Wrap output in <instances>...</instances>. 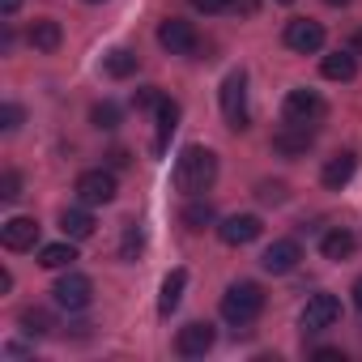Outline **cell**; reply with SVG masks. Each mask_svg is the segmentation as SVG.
Returning <instances> with one entry per match:
<instances>
[{"label":"cell","instance_id":"cb8c5ba5","mask_svg":"<svg viewBox=\"0 0 362 362\" xmlns=\"http://www.w3.org/2000/svg\"><path fill=\"white\" fill-rule=\"evenodd\" d=\"M73 260H77L73 243H47V247L39 252V264H43V269H69Z\"/></svg>","mask_w":362,"mask_h":362},{"label":"cell","instance_id":"277c9868","mask_svg":"<svg viewBox=\"0 0 362 362\" xmlns=\"http://www.w3.org/2000/svg\"><path fill=\"white\" fill-rule=\"evenodd\" d=\"M281 115H286V124H303V128H311V124L324 119V98H320L315 90H290L286 103H281Z\"/></svg>","mask_w":362,"mask_h":362},{"label":"cell","instance_id":"8d00e7d4","mask_svg":"<svg viewBox=\"0 0 362 362\" xmlns=\"http://www.w3.org/2000/svg\"><path fill=\"white\" fill-rule=\"evenodd\" d=\"M354 47H362V30H358V35H354Z\"/></svg>","mask_w":362,"mask_h":362},{"label":"cell","instance_id":"ba28073f","mask_svg":"<svg viewBox=\"0 0 362 362\" xmlns=\"http://www.w3.org/2000/svg\"><path fill=\"white\" fill-rule=\"evenodd\" d=\"M115 175L111 170H81L77 175V197L81 205H111L115 201Z\"/></svg>","mask_w":362,"mask_h":362},{"label":"cell","instance_id":"8992f818","mask_svg":"<svg viewBox=\"0 0 362 362\" xmlns=\"http://www.w3.org/2000/svg\"><path fill=\"white\" fill-rule=\"evenodd\" d=\"M337 320H341V298H337V294H311L307 307H303V315H298V324H303L307 332H324V328H332Z\"/></svg>","mask_w":362,"mask_h":362},{"label":"cell","instance_id":"52a82bcc","mask_svg":"<svg viewBox=\"0 0 362 362\" xmlns=\"http://www.w3.org/2000/svg\"><path fill=\"white\" fill-rule=\"evenodd\" d=\"M158 43L170 52V56H192L197 52V26L192 22H184V18H166L162 26H158Z\"/></svg>","mask_w":362,"mask_h":362},{"label":"cell","instance_id":"ac0fdd59","mask_svg":"<svg viewBox=\"0 0 362 362\" xmlns=\"http://www.w3.org/2000/svg\"><path fill=\"white\" fill-rule=\"evenodd\" d=\"M60 39H64V35H60V22H52V18H43V22L30 26V47H35V52H47V56H52V52L60 47Z\"/></svg>","mask_w":362,"mask_h":362},{"label":"cell","instance_id":"83f0119b","mask_svg":"<svg viewBox=\"0 0 362 362\" xmlns=\"http://www.w3.org/2000/svg\"><path fill=\"white\" fill-rule=\"evenodd\" d=\"M18 197H22V175L5 170V175H0V201H18Z\"/></svg>","mask_w":362,"mask_h":362},{"label":"cell","instance_id":"44dd1931","mask_svg":"<svg viewBox=\"0 0 362 362\" xmlns=\"http://www.w3.org/2000/svg\"><path fill=\"white\" fill-rule=\"evenodd\" d=\"M60 230H64V239H90V235H94L90 209H64V214H60Z\"/></svg>","mask_w":362,"mask_h":362},{"label":"cell","instance_id":"4fadbf2b","mask_svg":"<svg viewBox=\"0 0 362 362\" xmlns=\"http://www.w3.org/2000/svg\"><path fill=\"white\" fill-rule=\"evenodd\" d=\"M0 243H5L9 252H30L39 243V222L35 218H9L5 226H0Z\"/></svg>","mask_w":362,"mask_h":362},{"label":"cell","instance_id":"7c38bea8","mask_svg":"<svg viewBox=\"0 0 362 362\" xmlns=\"http://www.w3.org/2000/svg\"><path fill=\"white\" fill-rule=\"evenodd\" d=\"M298 260H303V247H298L294 239H277V243H269V247H264L260 269H264V273H273V277H281V273H294V269H298Z\"/></svg>","mask_w":362,"mask_h":362},{"label":"cell","instance_id":"5bb4252c","mask_svg":"<svg viewBox=\"0 0 362 362\" xmlns=\"http://www.w3.org/2000/svg\"><path fill=\"white\" fill-rule=\"evenodd\" d=\"M184 290H188V273H184V269H170V273L162 277V294H158V315H162V320H170V311L184 303Z\"/></svg>","mask_w":362,"mask_h":362},{"label":"cell","instance_id":"4dcf8cb0","mask_svg":"<svg viewBox=\"0 0 362 362\" xmlns=\"http://www.w3.org/2000/svg\"><path fill=\"white\" fill-rule=\"evenodd\" d=\"M18 124H22V107H18V103H5V107H0V128L13 132Z\"/></svg>","mask_w":362,"mask_h":362},{"label":"cell","instance_id":"ffe728a7","mask_svg":"<svg viewBox=\"0 0 362 362\" xmlns=\"http://www.w3.org/2000/svg\"><path fill=\"white\" fill-rule=\"evenodd\" d=\"M320 73H324L328 81H354V73H358V60H354L349 52H332V56H324Z\"/></svg>","mask_w":362,"mask_h":362},{"label":"cell","instance_id":"1f68e13d","mask_svg":"<svg viewBox=\"0 0 362 362\" xmlns=\"http://www.w3.org/2000/svg\"><path fill=\"white\" fill-rule=\"evenodd\" d=\"M192 9H201V13H222V9H230V0H192Z\"/></svg>","mask_w":362,"mask_h":362},{"label":"cell","instance_id":"d590c367","mask_svg":"<svg viewBox=\"0 0 362 362\" xmlns=\"http://www.w3.org/2000/svg\"><path fill=\"white\" fill-rule=\"evenodd\" d=\"M354 307H358V311H362V277H358V281H354Z\"/></svg>","mask_w":362,"mask_h":362},{"label":"cell","instance_id":"7402d4cb","mask_svg":"<svg viewBox=\"0 0 362 362\" xmlns=\"http://www.w3.org/2000/svg\"><path fill=\"white\" fill-rule=\"evenodd\" d=\"M320 252H324V260H345L354 252V235L349 230H328L320 239Z\"/></svg>","mask_w":362,"mask_h":362},{"label":"cell","instance_id":"d4e9b609","mask_svg":"<svg viewBox=\"0 0 362 362\" xmlns=\"http://www.w3.org/2000/svg\"><path fill=\"white\" fill-rule=\"evenodd\" d=\"M22 328H26L30 337H47V332L56 328V320H52V311H43V307H26V311H22Z\"/></svg>","mask_w":362,"mask_h":362},{"label":"cell","instance_id":"9a60e30c","mask_svg":"<svg viewBox=\"0 0 362 362\" xmlns=\"http://www.w3.org/2000/svg\"><path fill=\"white\" fill-rule=\"evenodd\" d=\"M153 111H158V136H153V153L162 158V153H166V141H170V136H175V128H179V103H175V98H162Z\"/></svg>","mask_w":362,"mask_h":362},{"label":"cell","instance_id":"f546056e","mask_svg":"<svg viewBox=\"0 0 362 362\" xmlns=\"http://www.w3.org/2000/svg\"><path fill=\"white\" fill-rule=\"evenodd\" d=\"M256 197H260L264 205H281V201H286V184H260Z\"/></svg>","mask_w":362,"mask_h":362},{"label":"cell","instance_id":"5b68a950","mask_svg":"<svg viewBox=\"0 0 362 362\" xmlns=\"http://www.w3.org/2000/svg\"><path fill=\"white\" fill-rule=\"evenodd\" d=\"M52 294H56V307H64V311H86V307L94 303V281H90L86 273H64V277L52 286Z\"/></svg>","mask_w":362,"mask_h":362},{"label":"cell","instance_id":"e575fe53","mask_svg":"<svg viewBox=\"0 0 362 362\" xmlns=\"http://www.w3.org/2000/svg\"><path fill=\"white\" fill-rule=\"evenodd\" d=\"M315 358H320V362H337V358H341V349H315Z\"/></svg>","mask_w":362,"mask_h":362},{"label":"cell","instance_id":"484cf974","mask_svg":"<svg viewBox=\"0 0 362 362\" xmlns=\"http://www.w3.org/2000/svg\"><path fill=\"white\" fill-rule=\"evenodd\" d=\"M145 247V230L136 222H124V239H119V260H136Z\"/></svg>","mask_w":362,"mask_h":362},{"label":"cell","instance_id":"3957f363","mask_svg":"<svg viewBox=\"0 0 362 362\" xmlns=\"http://www.w3.org/2000/svg\"><path fill=\"white\" fill-rule=\"evenodd\" d=\"M222 111H226V124L235 132H247V73L243 69L226 73V81H222Z\"/></svg>","mask_w":362,"mask_h":362},{"label":"cell","instance_id":"e0dca14e","mask_svg":"<svg viewBox=\"0 0 362 362\" xmlns=\"http://www.w3.org/2000/svg\"><path fill=\"white\" fill-rule=\"evenodd\" d=\"M354 170H358V158H354V153H337V158L324 162V175H320V179H324V188L337 192V188H345L349 179H354Z\"/></svg>","mask_w":362,"mask_h":362},{"label":"cell","instance_id":"6da1fadb","mask_svg":"<svg viewBox=\"0 0 362 362\" xmlns=\"http://www.w3.org/2000/svg\"><path fill=\"white\" fill-rule=\"evenodd\" d=\"M218 179V153L205 145H188L175 158V188L184 197H205Z\"/></svg>","mask_w":362,"mask_h":362},{"label":"cell","instance_id":"2e32d148","mask_svg":"<svg viewBox=\"0 0 362 362\" xmlns=\"http://www.w3.org/2000/svg\"><path fill=\"white\" fill-rule=\"evenodd\" d=\"M273 149H277V153H286V158L307 153V149H311V128H303V124H286V128L273 136Z\"/></svg>","mask_w":362,"mask_h":362},{"label":"cell","instance_id":"30bf717a","mask_svg":"<svg viewBox=\"0 0 362 362\" xmlns=\"http://www.w3.org/2000/svg\"><path fill=\"white\" fill-rule=\"evenodd\" d=\"M286 47L298 52V56H315L324 47V26L311 22V18H294L286 22Z\"/></svg>","mask_w":362,"mask_h":362},{"label":"cell","instance_id":"f1b7e54d","mask_svg":"<svg viewBox=\"0 0 362 362\" xmlns=\"http://www.w3.org/2000/svg\"><path fill=\"white\" fill-rule=\"evenodd\" d=\"M158 103H162V94H158L153 86H141V90L132 94V107H136V111H145V107H158Z\"/></svg>","mask_w":362,"mask_h":362},{"label":"cell","instance_id":"d6a6232c","mask_svg":"<svg viewBox=\"0 0 362 362\" xmlns=\"http://www.w3.org/2000/svg\"><path fill=\"white\" fill-rule=\"evenodd\" d=\"M235 13H256V0H230Z\"/></svg>","mask_w":362,"mask_h":362},{"label":"cell","instance_id":"9c48e42d","mask_svg":"<svg viewBox=\"0 0 362 362\" xmlns=\"http://www.w3.org/2000/svg\"><path fill=\"white\" fill-rule=\"evenodd\" d=\"M214 341H218L214 324H205V320H192V324H184V328H179V337H175V349L184 354V358H205V354L214 349Z\"/></svg>","mask_w":362,"mask_h":362},{"label":"cell","instance_id":"d6986e66","mask_svg":"<svg viewBox=\"0 0 362 362\" xmlns=\"http://www.w3.org/2000/svg\"><path fill=\"white\" fill-rule=\"evenodd\" d=\"M103 69H107V77L124 81V77L136 73V52H128V47H111V52L103 56Z\"/></svg>","mask_w":362,"mask_h":362},{"label":"cell","instance_id":"74e56055","mask_svg":"<svg viewBox=\"0 0 362 362\" xmlns=\"http://www.w3.org/2000/svg\"><path fill=\"white\" fill-rule=\"evenodd\" d=\"M328 5H337V9H341V5H349V0H328Z\"/></svg>","mask_w":362,"mask_h":362},{"label":"cell","instance_id":"4316f807","mask_svg":"<svg viewBox=\"0 0 362 362\" xmlns=\"http://www.w3.org/2000/svg\"><path fill=\"white\" fill-rule=\"evenodd\" d=\"M90 119H94V128H115V124H119V107H115V103H98V107L90 111Z\"/></svg>","mask_w":362,"mask_h":362},{"label":"cell","instance_id":"f35d334b","mask_svg":"<svg viewBox=\"0 0 362 362\" xmlns=\"http://www.w3.org/2000/svg\"><path fill=\"white\" fill-rule=\"evenodd\" d=\"M277 5H294V0H277Z\"/></svg>","mask_w":362,"mask_h":362},{"label":"cell","instance_id":"603a6c76","mask_svg":"<svg viewBox=\"0 0 362 362\" xmlns=\"http://www.w3.org/2000/svg\"><path fill=\"white\" fill-rule=\"evenodd\" d=\"M184 226H188V230H205V226H214V205H209L205 197H192L188 209H184Z\"/></svg>","mask_w":362,"mask_h":362},{"label":"cell","instance_id":"7a4b0ae2","mask_svg":"<svg viewBox=\"0 0 362 362\" xmlns=\"http://www.w3.org/2000/svg\"><path fill=\"white\" fill-rule=\"evenodd\" d=\"M260 311H264V290H260L256 281H235V286H226V294H222V320H226V324L243 328V324H252Z\"/></svg>","mask_w":362,"mask_h":362},{"label":"cell","instance_id":"836d02e7","mask_svg":"<svg viewBox=\"0 0 362 362\" xmlns=\"http://www.w3.org/2000/svg\"><path fill=\"white\" fill-rule=\"evenodd\" d=\"M22 9V0H0V13H5V18H13Z\"/></svg>","mask_w":362,"mask_h":362},{"label":"cell","instance_id":"8fae6325","mask_svg":"<svg viewBox=\"0 0 362 362\" xmlns=\"http://www.w3.org/2000/svg\"><path fill=\"white\" fill-rule=\"evenodd\" d=\"M260 235H264V226H260L256 214H235V218H226V222L218 226V239H222L226 247H247V243H256Z\"/></svg>","mask_w":362,"mask_h":362}]
</instances>
